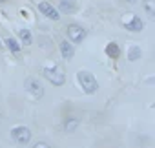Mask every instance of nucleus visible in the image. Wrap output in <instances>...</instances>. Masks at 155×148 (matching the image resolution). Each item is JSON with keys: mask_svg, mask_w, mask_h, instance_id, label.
Returning a JSON list of instances; mask_svg holds the SVG:
<instances>
[{"mask_svg": "<svg viewBox=\"0 0 155 148\" xmlns=\"http://www.w3.org/2000/svg\"><path fill=\"white\" fill-rule=\"evenodd\" d=\"M77 124H79V121H69V123H66V130L71 132V130H75L73 126H77Z\"/></svg>", "mask_w": 155, "mask_h": 148, "instance_id": "2eb2a0df", "label": "nucleus"}, {"mask_svg": "<svg viewBox=\"0 0 155 148\" xmlns=\"http://www.w3.org/2000/svg\"><path fill=\"white\" fill-rule=\"evenodd\" d=\"M58 9L64 11V13H75L77 11V4L71 2V0H62V2L58 4Z\"/></svg>", "mask_w": 155, "mask_h": 148, "instance_id": "9d476101", "label": "nucleus"}, {"mask_svg": "<svg viewBox=\"0 0 155 148\" xmlns=\"http://www.w3.org/2000/svg\"><path fill=\"white\" fill-rule=\"evenodd\" d=\"M106 55L110 57V59H119L120 57V49H119V44L117 42H108L106 44Z\"/></svg>", "mask_w": 155, "mask_h": 148, "instance_id": "1a4fd4ad", "label": "nucleus"}, {"mask_svg": "<svg viewBox=\"0 0 155 148\" xmlns=\"http://www.w3.org/2000/svg\"><path fill=\"white\" fill-rule=\"evenodd\" d=\"M33 148H51V146H49L48 143H37V144H35Z\"/></svg>", "mask_w": 155, "mask_h": 148, "instance_id": "dca6fc26", "label": "nucleus"}, {"mask_svg": "<svg viewBox=\"0 0 155 148\" xmlns=\"http://www.w3.org/2000/svg\"><path fill=\"white\" fill-rule=\"evenodd\" d=\"M128 2H135V0H128Z\"/></svg>", "mask_w": 155, "mask_h": 148, "instance_id": "f3484780", "label": "nucleus"}, {"mask_svg": "<svg viewBox=\"0 0 155 148\" xmlns=\"http://www.w3.org/2000/svg\"><path fill=\"white\" fill-rule=\"evenodd\" d=\"M24 86H26V92H28L33 99H40V97L44 95V88H42V84H40L37 79H33V77L26 79Z\"/></svg>", "mask_w": 155, "mask_h": 148, "instance_id": "20e7f679", "label": "nucleus"}, {"mask_svg": "<svg viewBox=\"0 0 155 148\" xmlns=\"http://www.w3.org/2000/svg\"><path fill=\"white\" fill-rule=\"evenodd\" d=\"M58 48H60V55H62V59H66V60H71V59H73V55H75V48H73L71 42L62 40Z\"/></svg>", "mask_w": 155, "mask_h": 148, "instance_id": "6e6552de", "label": "nucleus"}, {"mask_svg": "<svg viewBox=\"0 0 155 148\" xmlns=\"http://www.w3.org/2000/svg\"><path fill=\"white\" fill-rule=\"evenodd\" d=\"M124 28L128 29V31H142L144 29V22L140 20V17H137V15H131L128 20L124 18Z\"/></svg>", "mask_w": 155, "mask_h": 148, "instance_id": "0eeeda50", "label": "nucleus"}, {"mask_svg": "<svg viewBox=\"0 0 155 148\" xmlns=\"http://www.w3.org/2000/svg\"><path fill=\"white\" fill-rule=\"evenodd\" d=\"M140 55H142V49L139 46H131L130 51H128V59L130 60H137V59H140Z\"/></svg>", "mask_w": 155, "mask_h": 148, "instance_id": "f8f14e48", "label": "nucleus"}, {"mask_svg": "<svg viewBox=\"0 0 155 148\" xmlns=\"http://www.w3.org/2000/svg\"><path fill=\"white\" fill-rule=\"evenodd\" d=\"M11 137H13L15 143L26 144V143H29V139H31V132H29L28 126H15V128L11 130Z\"/></svg>", "mask_w": 155, "mask_h": 148, "instance_id": "39448f33", "label": "nucleus"}, {"mask_svg": "<svg viewBox=\"0 0 155 148\" xmlns=\"http://www.w3.org/2000/svg\"><path fill=\"white\" fill-rule=\"evenodd\" d=\"M77 81H79L81 88H82L86 93H95V92L99 90L97 79L91 75L90 71H79V73H77Z\"/></svg>", "mask_w": 155, "mask_h": 148, "instance_id": "f03ea898", "label": "nucleus"}, {"mask_svg": "<svg viewBox=\"0 0 155 148\" xmlns=\"http://www.w3.org/2000/svg\"><path fill=\"white\" fill-rule=\"evenodd\" d=\"M144 8H146L148 15H153V13H155V2H153V0H146V4H144Z\"/></svg>", "mask_w": 155, "mask_h": 148, "instance_id": "4468645a", "label": "nucleus"}, {"mask_svg": "<svg viewBox=\"0 0 155 148\" xmlns=\"http://www.w3.org/2000/svg\"><path fill=\"white\" fill-rule=\"evenodd\" d=\"M44 77L55 84V86H62L66 82V71L62 69V66L58 64H53V66H46L44 68Z\"/></svg>", "mask_w": 155, "mask_h": 148, "instance_id": "f257e3e1", "label": "nucleus"}, {"mask_svg": "<svg viewBox=\"0 0 155 148\" xmlns=\"http://www.w3.org/2000/svg\"><path fill=\"white\" fill-rule=\"evenodd\" d=\"M18 35H20V40H22L26 46H29V44L33 42V37H31V31H29V29H20Z\"/></svg>", "mask_w": 155, "mask_h": 148, "instance_id": "9b49d317", "label": "nucleus"}, {"mask_svg": "<svg viewBox=\"0 0 155 148\" xmlns=\"http://www.w3.org/2000/svg\"><path fill=\"white\" fill-rule=\"evenodd\" d=\"M68 39L73 44H81L86 39V29L82 26H79V24H69L68 26Z\"/></svg>", "mask_w": 155, "mask_h": 148, "instance_id": "7ed1b4c3", "label": "nucleus"}, {"mask_svg": "<svg viewBox=\"0 0 155 148\" xmlns=\"http://www.w3.org/2000/svg\"><path fill=\"white\" fill-rule=\"evenodd\" d=\"M6 46H8V48H9V51H13V53H18V51H20V44H18L15 39H11V37H9V39H6Z\"/></svg>", "mask_w": 155, "mask_h": 148, "instance_id": "ddd939ff", "label": "nucleus"}, {"mask_svg": "<svg viewBox=\"0 0 155 148\" xmlns=\"http://www.w3.org/2000/svg\"><path fill=\"white\" fill-rule=\"evenodd\" d=\"M38 11H40L44 17H48L49 20H58V18H60L58 9H57V8H53L49 2H40V4H38Z\"/></svg>", "mask_w": 155, "mask_h": 148, "instance_id": "423d86ee", "label": "nucleus"}, {"mask_svg": "<svg viewBox=\"0 0 155 148\" xmlns=\"http://www.w3.org/2000/svg\"><path fill=\"white\" fill-rule=\"evenodd\" d=\"M0 46H2V42H0Z\"/></svg>", "mask_w": 155, "mask_h": 148, "instance_id": "a211bd4d", "label": "nucleus"}]
</instances>
